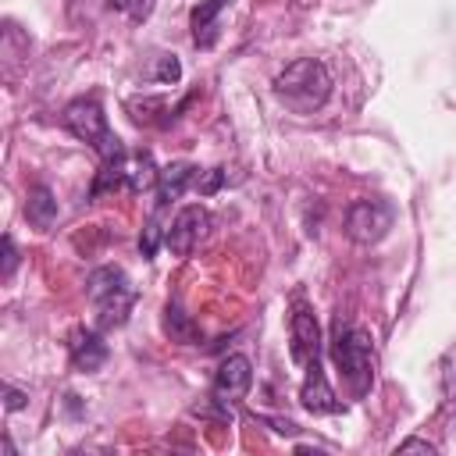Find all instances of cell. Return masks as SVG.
<instances>
[{
  "label": "cell",
  "mask_w": 456,
  "mask_h": 456,
  "mask_svg": "<svg viewBox=\"0 0 456 456\" xmlns=\"http://www.w3.org/2000/svg\"><path fill=\"white\" fill-rule=\"evenodd\" d=\"M200 167H192V164H185V160H178V164H167V167H160V178H157V210H164L171 200H178L189 185H196V175Z\"/></svg>",
  "instance_id": "cell-11"
},
{
  "label": "cell",
  "mask_w": 456,
  "mask_h": 456,
  "mask_svg": "<svg viewBox=\"0 0 456 456\" xmlns=\"http://www.w3.org/2000/svg\"><path fill=\"white\" fill-rule=\"evenodd\" d=\"M157 246H160V210H157V214L146 221L142 235H139V249H142V256H146V260L157 253Z\"/></svg>",
  "instance_id": "cell-16"
},
{
  "label": "cell",
  "mask_w": 456,
  "mask_h": 456,
  "mask_svg": "<svg viewBox=\"0 0 456 456\" xmlns=\"http://www.w3.org/2000/svg\"><path fill=\"white\" fill-rule=\"evenodd\" d=\"M61 121H64V128H68L75 139L89 142V146L100 153L103 167H121V164H125L128 153H125L121 139L110 132L107 114H103V107H100L93 96H78V100H71V103L64 107Z\"/></svg>",
  "instance_id": "cell-3"
},
{
  "label": "cell",
  "mask_w": 456,
  "mask_h": 456,
  "mask_svg": "<svg viewBox=\"0 0 456 456\" xmlns=\"http://www.w3.org/2000/svg\"><path fill=\"white\" fill-rule=\"evenodd\" d=\"M221 182H224V171H221V167H210L203 178H196V189H200L203 196H210V192L221 189Z\"/></svg>",
  "instance_id": "cell-19"
},
{
  "label": "cell",
  "mask_w": 456,
  "mask_h": 456,
  "mask_svg": "<svg viewBox=\"0 0 456 456\" xmlns=\"http://www.w3.org/2000/svg\"><path fill=\"white\" fill-rule=\"evenodd\" d=\"M303 370H306V374H303V385H299V403H303V410H310V413H338L342 403L335 399V392H331V385H328V378H324L321 360L306 363Z\"/></svg>",
  "instance_id": "cell-10"
},
{
  "label": "cell",
  "mask_w": 456,
  "mask_h": 456,
  "mask_svg": "<svg viewBox=\"0 0 456 456\" xmlns=\"http://www.w3.org/2000/svg\"><path fill=\"white\" fill-rule=\"evenodd\" d=\"M228 7V0H200L196 7H192V18H189V25H192V43L200 46V50H210L214 46V39H217V14Z\"/></svg>",
  "instance_id": "cell-12"
},
{
  "label": "cell",
  "mask_w": 456,
  "mask_h": 456,
  "mask_svg": "<svg viewBox=\"0 0 456 456\" xmlns=\"http://www.w3.org/2000/svg\"><path fill=\"white\" fill-rule=\"evenodd\" d=\"M331 360L346 381V388L363 399L374 385V342L370 331L356 328V324H342L335 321V335H331Z\"/></svg>",
  "instance_id": "cell-2"
},
{
  "label": "cell",
  "mask_w": 456,
  "mask_h": 456,
  "mask_svg": "<svg viewBox=\"0 0 456 456\" xmlns=\"http://www.w3.org/2000/svg\"><path fill=\"white\" fill-rule=\"evenodd\" d=\"M289 331H292L289 353H292V360H296L299 367L321 360V328H317V317H314V310H310L306 303H296L292 321H289Z\"/></svg>",
  "instance_id": "cell-7"
},
{
  "label": "cell",
  "mask_w": 456,
  "mask_h": 456,
  "mask_svg": "<svg viewBox=\"0 0 456 456\" xmlns=\"http://www.w3.org/2000/svg\"><path fill=\"white\" fill-rule=\"evenodd\" d=\"M274 96L296 114H314L331 96V75L317 57H299L274 75Z\"/></svg>",
  "instance_id": "cell-1"
},
{
  "label": "cell",
  "mask_w": 456,
  "mask_h": 456,
  "mask_svg": "<svg viewBox=\"0 0 456 456\" xmlns=\"http://www.w3.org/2000/svg\"><path fill=\"white\" fill-rule=\"evenodd\" d=\"M410 449H420V452H435V445H431V442H424V438H406V442H399V452H410Z\"/></svg>",
  "instance_id": "cell-22"
},
{
  "label": "cell",
  "mask_w": 456,
  "mask_h": 456,
  "mask_svg": "<svg viewBox=\"0 0 456 456\" xmlns=\"http://www.w3.org/2000/svg\"><path fill=\"white\" fill-rule=\"evenodd\" d=\"M445 395H456V349L445 356Z\"/></svg>",
  "instance_id": "cell-20"
},
{
  "label": "cell",
  "mask_w": 456,
  "mask_h": 456,
  "mask_svg": "<svg viewBox=\"0 0 456 456\" xmlns=\"http://www.w3.org/2000/svg\"><path fill=\"white\" fill-rule=\"evenodd\" d=\"M86 296L96 306V324L100 328H121L132 314V303H135V289H132L128 274L114 264H103L89 274Z\"/></svg>",
  "instance_id": "cell-4"
},
{
  "label": "cell",
  "mask_w": 456,
  "mask_h": 456,
  "mask_svg": "<svg viewBox=\"0 0 456 456\" xmlns=\"http://www.w3.org/2000/svg\"><path fill=\"white\" fill-rule=\"evenodd\" d=\"M164 331H167L171 342H182V346H192V342L203 338V335H200V324H196L178 303H167V306H164Z\"/></svg>",
  "instance_id": "cell-15"
},
{
  "label": "cell",
  "mask_w": 456,
  "mask_h": 456,
  "mask_svg": "<svg viewBox=\"0 0 456 456\" xmlns=\"http://www.w3.org/2000/svg\"><path fill=\"white\" fill-rule=\"evenodd\" d=\"M392 221H395V210L388 200H356L346 210V235L360 246H374L388 235Z\"/></svg>",
  "instance_id": "cell-5"
},
{
  "label": "cell",
  "mask_w": 456,
  "mask_h": 456,
  "mask_svg": "<svg viewBox=\"0 0 456 456\" xmlns=\"http://www.w3.org/2000/svg\"><path fill=\"white\" fill-rule=\"evenodd\" d=\"M14 267H18V246H14V239H11V235H4V267H0V278H4V281H11Z\"/></svg>",
  "instance_id": "cell-18"
},
{
  "label": "cell",
  "mask_w": 456,
  "mask_h": 456,
  "mask_svg": "<svg viewBox=\"0 0 456 456\" xmlns=\"http://www.w3.org/2000/svg\"><path fill=\"white\" fill-rule=\"evenodd\" d=\"M249 385H253V363H249V356L232 353V356L217 367L210 392H214L217 399H224V403H235V399H242V395L249 392Z\"/></svg>",
  "instance_id": "cell-9"
},
{
  "label": "cell",
  "mask_w": 456,
  "mask_h": 456,
  "mask_svg": "<svg viewBox=\"0 0 456 456\" xmlns=\"http://www.w3.org/2000/svg\"><path fill=\"white\" fill-rule=\"evenodd\" d=\"M207 228H210V214H207L200 203H189V207H182V210L175 214V221L167 224L164 242H167V249H171L175 256H189V253L200 246V239L207 235Z\"/></svg>",
  "instance_id": "cell-6"
},
{
  "label": "cell",
  "mask_w": 456,
  "mask_h": 456,
  "mask_svg": "<svg viewBox=\"0 0 456 456\" xmlns=\"http://www.w3.org/2000/svg\"><path fill=\"white\" fill-rule=\"evenodd\" d=\"M153 78H157V82H178V78H182V64H178V57H175V53H164V57L157 61Z\"/></svg>",
  "instance_id": "cell-17"
},
{
  "label": "cell",
  "mask_w": 456,
  "mask_h": 456,
  "mask_svg": "<svg viewBox=\"0 0 456 456\" xmlns=\"http://www.w3.org/2000/svg\"><path fill=\"white\" fill-rule=\"evenodd\" d=\"M25 217H28V224L32 228H39V232H46L53 221H57V196L50 192V185H32L28 189V200H25Z\"/></svg>",
  "instance_id": "cell-13"
},
{
  "label": "cell",
  "mask_w": 456,
  "mask_h": 456,
  "mask_svg": "<svg viewBox=\"0 0 456 456\" xmlns=\"http://www.w3.org/2000/svg\"><path fill=\"white\" fill-rule=\"evenodd\" d=\"M157 178H160V171L153 167V157H150V153L125 157V164H121V182H125L132 192H142V189L157 185Z\"/></svg>",
  "instance_id": "cell-14"
},
{
  "label": "cell",
  "mask_w": 456,
  "mask_h": 456,
  "mask_svg": "<svg viewBox=\"0 0 456 456\" xmlns=\"http://www.w3.org/2000/svg\"><path fill=\"white\" fill-rule=\"evenodd\" d=\"M68 356H71V367H75V370L93 374V370H100L103 360H107V342H103V335H100L96 328L78 324V328H71V335H68Z\"/></svg>",
  "instance_id": "cell-8"
},
{
  "label": "cell",
  "mask_w": 456,
  "mask_h": 456,
  "mask_svg": "<svg viewBox=\"0 0 456 456\" xmlns=\"http://www.w3.org/2000/svg\"><path fill=\"white\" fill-rule=\"evenodd\" d=\"M4 395H7V399H4V406H7V410H21V406H25V399H28V395H25V392H18L14 385H4Z\"/></svg>",
  "instance_id": "cell-21"
},
{
  "label": "cell",
  "mask_w": 456,
  "mask_h": 456,
  "mask_svg": "<svg viewBox=\"0 0 456 456\" xmlns=\"http://www.w3.org/2000/svg\"><path fill=\"white\" fill-rule=\"evenodd\" d=\"M150 11H153V0H132V18L135 21H146Z\"/></svg>",
  "instance_id": "cell-23"
}]
</instances>
